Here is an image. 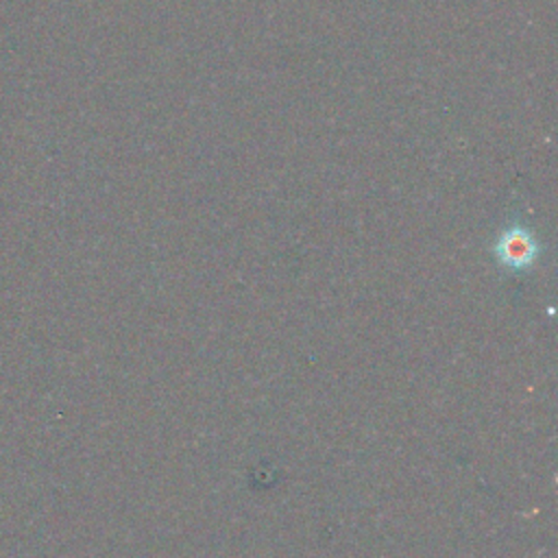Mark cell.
<instances>
[{"instance_id":"6da1fadb","label":"cell","mask_w":558,"mask_h":558,"mask_svg":"<svg viewBox=\"0 0 558 558\" xmlns=\"http://www.w3.org/2000/svg\"><path fill=\"white\" fill-rule=\"evenodd\" d=\"M495 253L501 259V264H506L510 268H525L534 262V257L538 253V244L525 227L514 225V227H508L499 235V240L495 244Z\"/></svg>"}]
</instances>
